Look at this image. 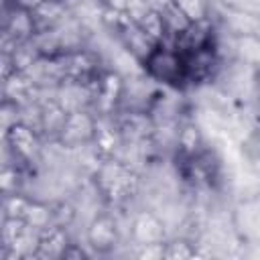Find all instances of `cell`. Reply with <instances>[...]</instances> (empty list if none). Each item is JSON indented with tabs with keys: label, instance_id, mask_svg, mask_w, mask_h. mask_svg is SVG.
<instances>
[{
	"label": "cell",
	"instance_id": "6da1fadb",
	"mask_svg": "<svg viewBox=\"0 0 260 260\" xmlns=\"http://www.w3.org/2000/svg\"><path fill=\"white\" fill-rule=\"evenodd\" d=\"M142 65H144L146 75L162 85L179 87L183 85V81H187L185 57L175 47L158 45Z\"/></svg>",
	"mask_w": 260,
	"mask_h": 260
},
{
	"label": "cell",
	"instance_id": "7a4b0ae2",
	"mask_svg": "<svg viewBox=\"0 0 260 260\" xmlns=\"http://www.w3.org/2000/svg\"><path fill=\"white\" fill-rule=\"evenodd\" d=\"M95 179L102 193L114 203H122L130 199L138 189V179L132 173V169L116 158L102 162V167L95 173Z\"/></svg>",
	"mask_w": 260,
	"mask_h": 260
},
{
	"label": "cell",
	"instance_id": "3957f363",
	"mask_svg": "<svg viewBox=\"0 0 260 260\" xmlns=\"http://www.w3.org/2000/svg\"><path fill=\"white\" fill-rule=\"evenodd\" d=\"M4 140L14 160L18 162H32L41 152V134L24 122H16L10 128H6Z\"/></svg>",
	"mask_w": 260,
	"mask_h": 260
},
{
	"label": "cell",
	"instance_id": "277c9868",
	"mask_svg": "<svg viewBox=\"0 0 260 260\" xmlns=\"http://www.w3.org/2000/svg\"><path fill=\"white\" fill-rule=\"evenodd\" d=\"M95 126H98V120L87 110L69 112L57 140L67 148H77L95 138Z\"/></svg>",
	"mask_w": 260,
	"mask_h": 260
},
{
	"label": "cell",
	"instance_id": "5b68a950",
	"mask_svg": "<svg viewBox=\"0 0 260 260\" xmlns=\"http://www.w3.org/2000/svg\"><path fill=\"white\" fill-rule=\"evenodd\" d=\"M85 238H87V246L95 250L98 254L112 252L120 242V230H118L116 219L108 213L95 215L87 225Z\"/></svg>",
	"mask_w": 260,
	"mask_h": 260
},
{
	"label": "cell",
	"instance_id": "8992f818",
	"mask_svg": "<svg viewBox=\"0 0 260 260\" xmlns=\"http://www.w3.org/2000/svg\"><path fill=\"white\" fill-rule=\"evenodd\" d=\"M130 240L136 246L144 244H156V242H167V232L162 219L152 213V211H140L134 215L130 223Z\"/></svg>",
	"mask_w": 260,
	"mask_h": 260
},
{
	"label": "cell",
	"instance_id": "52a82bcc",
	"mask_svg": "<svg viewBox=\"0 0 260 260\" xmlns=\"http://www.w3.org/2000/svg\"><path fill=\"white\" fill-rule=\"evenodd\" d=\"M69 238L63 225H49L45 230H41L39 234V248H37V256L35 258H61L65 248L69 246Z\"/></svg>",
	"mask_w": 260,
	"mask_h": 260
},
{
	"label": "cell",
	"instance_id": "ba28073f",
	"mask_svg": "<svg viewBox=\"0 0 260 260\" xmlns=\"http://www.w3.org/2000/svg\"><path fill=\"white\" fill-rule=\"evenodd\" d=\"M177 146L183 154L187 156H195L199 154L201 146H203V136H201V130L189 122V124H183L179 130H177Z\"/></svg>",
	"mask_w": 260,
	"mask_h": 260
},
{
	"label": "cell",
	"instance_id": "9c48e42d",
	"mask_svg": "<svg viewBox=\"0 0 260 260\" xmlns=\"http://www.w3.org/2000/svg\"><path fill=\"white\" fill-rule=\"evenodd\" d=\"M156 45H167L169 43V32H167V24L162 20V14L158 10H150L140 22H136Z\"/></svg>",
	"mask_w": 260,
	"mask_h": 260
},
{
	"label": "cell",
	"instance_id": "30bf717a",
	"mask_svg": "<svg viewBox=\"0 0 260 260\" xmlns=\"http://www.w3.org/2000/svg\"><path fill=\"white\" fill-rule=\"evenodd\" d=\"M191 22L209 18V4L207 0H171Z\"/></svg>",
	"mask_w": 260,
	"mask_h": 260
},
{
	"label": "cell",
	"instance_id": "8fae6325",
	"mask_svg": "<svg viewBox=\"0 0 260 260\" xmlns=\"http://www.w3.org/2000/svg\"><path fill=\"white\" fill-rule=\"evenodd\" d=\"M28 205H30V199L24 197L20 191H16V193H6V195H4V217H18V219H24Z\"/></svg>",
	"mask_w": 260,
	"mask_h": 260
},
{
	"label": "cell",
	"instance_id": "7c38bea8",
	"mask_svg": "<svg viewBox=\"0 0 260 260\" xmlns=\"http://www.w3.org/2000/svg\"><path fill=\"white\" fill-rule=\"evenodd\" d=\"M197 254L195 246L189 240H173L167 242V250H165V258L169 260H185V258H193Z\"/></svg>",
	"mask_w": 260,
	"mask_h": 260
},
{
	"label": "cell",
	"instance_id": "4fadbf2b",
	"mask_svg": "<svg viewBox=\"0 0 260 260\" xmlns=\"http://www.w3.org/2000/svg\"><path fill=\"white\" fill-rule=\"evenodd\" d=\"M61 258H65V260H67V258H87V252L81 250L79 244H73V242H71V244L65 248V252H63Z\"/></svg>",
	"mask_w": 260,
	"mask_h": 260
}]
</instances>
